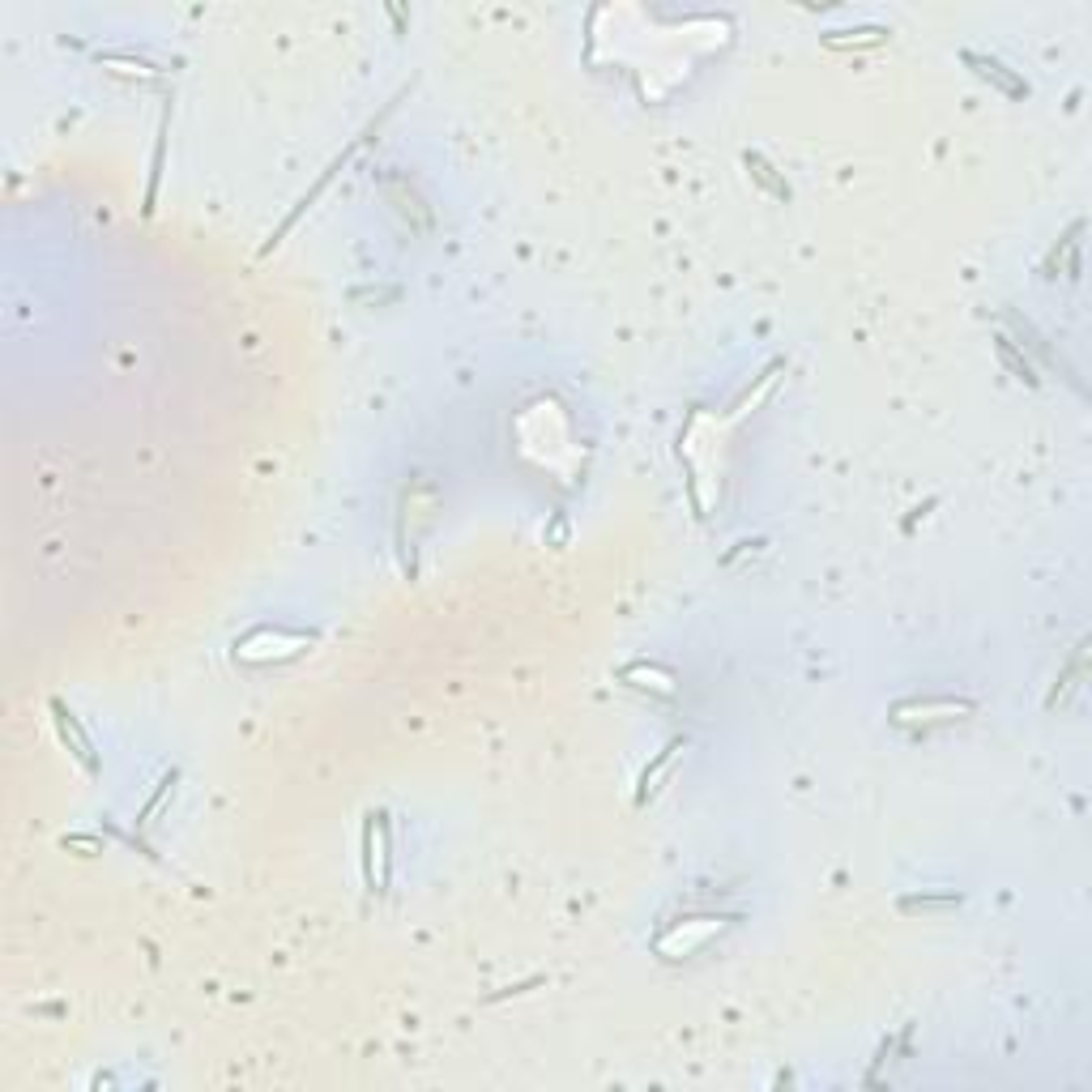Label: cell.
I'll list each match as a JSON object with an SVG mask.
<instances>
[{"label":"cell","mask_w":1092,"mask_h":1092,"mask_svg":"<svg viewBox=\"0 0 1092 1092\" xmlns=\"http://www.w3.org/2000/svg\"><path fill=\"white\" fill-rule=\"evenodd\" d=\"M384 201L397 210L401 222H410V231H431V205L419 197V188H414L406 175H384Z\"/></svg>","instance_id":"cell-1"},{"label":"cell","mask_w":1092,"mask_h":1092,"mask_svg":"<svg viewBox=\"0 0 1092 1092\" xmlns=\"http://www.w3.org/2000/svg\"><path fill=\"white\" fill-rule=\"evenodd\" d=\"M1080 679H1084V645H1080V649H1075V657H1071V662H1067V670H1063V679H1058V687H1054V696H1050V709H1054V704H1063V700H1067V696L1075 692V687H1080Z\"/></svg>","instance_id":"cell-8"},{"label":"cell","mask_w":1092,"mask_h":1092,"mask_svg":"<svg viewBox=\"0 0 1092 1092\" xmlns=\"http://www.w3.org/2000/svg\"><path fill=\"white\" fill-rule=\"evenodd\" d=\"M175 781H180V768H171V773H163V781H158V790H154V794L146 798V807H141V811H137V828H146V824H150V815H154V807H158V802H163V798H167V790H175Z\"/></svg>","instance_id":"cell-10"},{"label":"cell","mask_w":1092,"mask_h":1092,"mask_svg":"<svg viewBox=\"0 0 1092 1092\" xmlns=\"http://www.w3.org/2000/svg\"><path fill=\"white\" fill-rule=\"evenodd\" d=\"M960 901H965L960 892H939V896H926L922 892V896H905L901 909H947V905H960Z\"/></svg>","instance_id":"cell-11"},{"label":"cell","mask_w":1092,"mask_h":1092,"mask_svg":"<svg viewBox=\"0 0 1092 1092\" xmlns=\"http://www.w3.org/2000/svg\"><path fill=\"white\" fill-rule=\"evenodd\" d=\"M743 167L751 171V180H756L768 197H777V201H790V184H785V175H777V167L768 163L764 154H756V150H747L743 154Z\"/></svg>","instance_id":"cell-6"},{"label":"cell","mask_w":1092,"mask_h":1092,"mask_svg":"<svg viewBox=\"0 0 1092 1092\" xmlns=\"http://www.w3.org/2000/svg\"><path fill=\"white\" fill-rule=\"evenodd\" d=\"M896 709L905 713H926L918 717L922 726H935V721H960L965 713H973V700H901Z\"/></svg>","instance_id":"cell-4"},{"label":"cell","mask_w":1092,"mask_h":1092,"mask_svg":"<svg viewBox=\"0 0 1092 1092\" xmlns=\"http://www.w3.org/2000/svg\"><path fill=\"white\" fill-rule=\"evenodd\" d=\"M994 346H999V355H1003V363H1007V367H1011V372H1016L1020 380H1029V384H1037V367H1033V359H1029V355H1024V350H1020L1016 342H1011V337H1007V333H999V337H994Z\"/></svg>","instance_id":"cell-7"},{"label":"cell","mask_w":1092,"mask_h":1092,"mask_svg":"<svg viewBox=\"0 0 1092 1092\" xmlns=\"http://www.w3.org/2000/svg\"><path fill=\"white\" fill-rule=\"evenodd\" d=\"M960 60H965L969 69L982 77V82H990L994 90H1003L1007 99H1029V94H1033V86L1024 82L1016 69H1007L999 56H986V52H973V47H965V52H960Z\"/></svg>","instance_id":"cell-2"},{"label":"cell","mask_w":1092,"mask_h":1092,"mask_svg":"<svg viewBox=\"0 0 1092 1092\" xmlns=\"http://www.w3.org/2000/svg\"><path fill=\"white\" fill-rule=\"evenodd\" d=\"M47 709H52V717H56V730H60V743L73 751L77 760H82V768L86 773H99V756H94V743H90V734L77 726V717L64 709V700H52L47 704Z\"/></svg>","instance_id":"cell-3"},{"label":"cell","mask_w":1092,"mask_h":1092,"mask_svg":"<svg viewBox=\"0 0 1092 1092\" xmlns=\"http://www.w3.org/2000/svg\"><path fill=\"white\" fill-rule=\"evenodd\" d=\"M679 751H683V738H674V743H666L662 751H657V760H653V764L645 768V773H640V802H645V798H649V790H653V781H657V773H662V768H666V764H670L674 756H679Z\"/></svg>","instance_id":"cell-9"},{"label":"cell","mask_w":1092,"mask_h":1092,"mask_svg":"<svg viewBox=\"0 0 1092 1092\" xmlns=\"http://www.w3.org/2000/svg\"><path fill=\"white\" fill-rule=\"evenodd\" d=\"M1080 235H1084V222H1075V227L1058 239V248L1050 252V261H1046V273L1054 278V269H1063V278L1075 282L1080 278Z\"/></svg>","instance_id":"cell-5"}]
</instances>
